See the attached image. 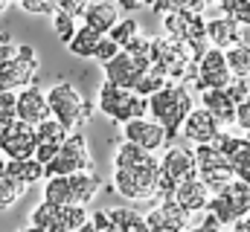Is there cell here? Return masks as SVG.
Instances as JSON below:
<instances>
[{"label": "cell", "mask_w": 250, "mask_h": 232, "mask_svg": "<svg viewBox=\"0 0 250 232\" xmlns=\"http://www.w3.org/2000/svg\"><path fill=\"white\" fill-rule=\"evenodd\" d=\"M207 212H212L224 227H236L242 218L250 215V183H245V180L236 177L224 192L212 194Z\"/></svg>", "instance_id": "52a82bcc"}, {"label": "cell", "mask_w": 250, "mask_h": 232, "mask_svg": "<svg viewBox=\"0 0 250 232\" xmlns=\"http://www.w3.org/2000/svg\"><path fill=\"white\" fill-rule=\"evenodd\" d=\"M102 38H105V35H102L99 29L82 23L79 32H76V38L67 44V50H70L73 56H79V58H93L96 56V50H99V44H102Z\"/></svg>", "instance_id": "d4e9b609"}, {"label": "cell", "mask_w": 250, "mask_h": 232, "mask_svg": "<svg viewBox=\"0 0 250 232\" xmlns=\"http://www.w3.org/2000/svg\"><path fill=\"white\" fill-rule=\"evenodd\" d=\"M195 151V166H198V177L212 189V194L224 192L233 180H236V169L230 163L227 154H221L215 145H198Z\"/></svg>", "instance_id": "ba28073f"}, {"label": "cell", "mask_w": 250, "mask_h": 232, "mask_svg": "<svg viewBox=\"0 0 250 232\" xmlns=\"http://www.w3.org/2000/svg\"><path fill=\"white\" fill-rule=\"evenodd\" d=\"M50 99H47V90H41L38 84H29L26 90L18 93V119L21 122H29V125H41L44 119H50Z\"/></svg>", "instance_id": "d6986e66"}, {"label": "cell", "mask_w": 250, "mask_h": 232, "mask_svg": "<svg viewBox=\"0 0 250 232\" xmlns=\"http://www.w3.org/2000/svg\"><path fill=\"white\" fill-rule=\"evenodd\" d=\"M239 142H242V136H236V134H230V131H221V134L215 136V142H212V145H215L221 154H227V157H230V154L239 148Z\"/></svg>", "instance_id": "60d3db41"}, {"label": "cell", "mask_w": 250, "mask_h": 232, "mask_svg": "<svg viewBox=\"0 0 250 232\" xmlns=\"http://www.w3.org/2000/svg\"><path fill=\"white\" fill-rule=\"evenodd\" d=\"M105 232H125V230H120L117 224H111V227H108V230H105Z\"/></svg>", "instance_id": "816d5d0a"}, {"label": "cell", "mask_w": 250, "mask_h": 232, "mask_svg": "<svg viewBox=\"0 0 250 232\" xmlns=\"http://www.w3.org/2000/svg\"><path fill=\"white\" fill-rule=\"evenodd\" d=\"M163 35L189 47L195 61L212 47L207 38V20L198 12H166L163 15Z\"/></svg>", "instance_id": "277c9868"}, {"label": "cell", "mask_w": 250, "mask_h": 232, "mask_svg": "<svg viewBox=\"0 0 250 232\" xmlns=\"http://www.w3.org/2000/svg\"><path fill=\"white\" fill-rule=\"evenodd\" d=\"M192 111H195L192 90L187 84H181V81H169L160 93H154L148 99V114L169 131V139L181 136V128H184V122H187V116Z\"/></svg>", "instance_id": "6da1fadb"}, {"label": "cell", "mask_w": 250, "mask_h": 232, "mask_svg": "<svg viewBox=\"0 0 250 232\" xmlns=\"http://www.w3.org/2000/svg\"><path fill=\"white\" fill-rule=\"evenodd\" d=\"M12 3H15V0H0V15H6V12H9V6H12Z\"/></svg>", "instance_id": "681fc988"}, {"label": "cell", "mask_w": 250, "mask_h": 232, "mask_svg": "<svg viewBox=\"0 0 250 232\" xmlns=\"http://www.w3.org/2000/svg\"><path fill=\"white\" fill-rule=\"evenodd\" d=\"M15 56H18V44H12L9 38H0V67L6 61H12Z\"/></svg>", "instance_id": "f6af8a7d"}, {"label": "cell", "mask_w": 250, "mask_h": 232, "mask_svg": "<svg viewBox=\"0 0 250 232\" xmlns=\"http://www.w3.org/2000/svg\"><path fill=\"white\" fill-rule=\"evenodd\" d=\"M102 116H108L111 122H131V119H143L148 114V99L134 93V90H125V87H117L111 81H102L99 87V99H96Z\"/></svg>", "instance_id": "5b68a950"}, {"label": "cell", "mask_w": 250, "mask_h": 232, "mask_svg": "<svg viewBox=\"0 0 250 232\" xmlns=\"http://www.w3.org/2000/svg\"><path fill=\"white\" fill-rule=\"evenodd\" d=\"M18 119V93H0V125L9 128Z\"/></svg>", "instance_id": "d590c367"}, {"label": "cell", "mask_w": 250, "mask_h": 232, "mask_svg": "<svg viewBox=\"0 0 250 232\" xmlns=\"http://www.w3.org/2000/svg\"><path fill=\"white\" fill-rule=\"evenodd\" d=\"M114 192L125 197V200H134V203H157L160 197V160H148L143 166H134V169H114Z\"/></svg>", "instance_id": "7a4b0ae2"}, {"label": "cell", "mask_w": 250, "mask_h": 232, "mask_svg": "<svg viewBox=\"0 0 250 232\" xmlns=\"http://www.w3.org/2000/svg\"><path fill=\"white\" fill-rule=\"evenodd\" d=\"M53 32H56V38L62 41L64 47L76 38V32H79V18H73V15H67V12H56L53 15Z\"/></svg>", "instance_id": "1f68e13d"}, {"label": "cell", "mask_w": 250, "mask_h": 232, "mask_svg": "<svg viewBox=\"0 0 250 232\" xmlns=\"http://www.w3.org/2000/svg\"><path fill=\"white\" fill-rule=\"evenodd\" d=\"M3 131H6V128H3V125H0V136H3Z\"/></svg>", "instance_id": "11a10c76"}, {"label": "cell", "mask_w": 250, "mask_h": 232, "mask_svg": "<svg viewBox=\"0 0 250 232\" xmlns=\"http://www.w3.org/2000/svg\"><path fill=\"white\" fill-rule=\"evenodd\" d=\"M47 99H50V111L53 116L62 122L70 134H82V128L90 122V105L84 102V96L70 84V81H56L50 90H47Z\"/></svg>", "instance_id": "3957f363"}, {"label": "cell", "mask_w": 250, "mask_h": 232, "mask_svg": "<svg viewBox=\"0 0 250 232\" xmlns=\"http://www.w3.org/2000/svg\"><path fill=\"white\" fill-rule=\"evenodd\" d=\"M209 6V0H154V12L157 15H166V12H204Z\"/></svg>", "instance_id": "836d02e7"}, {"label": "cell", "mask_w": 250, "mask_h": 232, "mask_svg": "<svg viewBox=\"0 0 250 232\" xmlns=\"http://www.w3.org/2000/svg\"><path fill=\"white\" fill-rule=\"evenodd\" d=\"M230 163H233V169H236V177L245 180V183H250V136H242L239 148L230 154Z\"/></svg>", "instance_id": "e575fe53"}, {"label": "cell", "mask_w": 250, "mask_h": 232, "mask_svg": "<svg viewBox=\"0 0 250 232\" xmlns=\"http://www.w3.org/2000/svg\"><path fill=\"white\" fill-rule=\"evenodd\" d=\"M224 90H227V96H230L236 105H242V102L250 96V78H233Z\"/></svg>", "instance_id": "ab89813d"}, {"label": "cell", "mask_w": 250, "mask_h": 232, "mask_svg": "<svg viewBox=\"0 0 250 232\" xmlns=\"http://www.w3.org/2000/svg\"><path fill=\"white\" fill-rule=\"evenodd\" d=\"M120 6H117V0H90V6H87V12H84V23L87 26H93V29H99L102 35H108L123 18H120Z\"/></svg>", "instance_id": "44dd1931"}, {"label": "cell", "mask_w": 250, "mask_h": 232, "mask_svg": "<svg viewBox=\"0 0 250 232\" xmlns=\"http://www.w3.org/2000/svg\"><path fill=\"white\" fill-rule=\"evenodd\" d=\"M209 3H221V0H209Z\"/></svg>", "instance_id": "9f6ffc18"}, {"label": "cell", "mask_w": 250, "mask_h": 232, "mask_svg": "<svg viewBox=\"0 0 250 232\" xmlns=\"http://www.w3.org/2000/svg\"><path fill=\"white\" fill-rule=\"evenodd\" d=\"M201 108H207L209 114L221 122V128L227 125H236V116H239V105L227 96V90H204L201 93Z\"/></svg>", "instance_id": "7402d4cb"}, {"label": "cell", "mask_w": 250, "mask_h": 232, "mask_svg": "<svg viewBox=\"0 0 250 232\" xmlns=\"http://www.w3.org/2000/svg\"><path fill=\"white\" fill-rule=\"evenodd\" d=\"M227 232H239V230H236V227H230V230H227Z\"/></svg>", "instance_id": "db71d44e"}, {"label": "cell", "mask_w": 250, "mask_h": 232, "mask_svg": "<svg viewBox=\"0 0 250 232\" xmlns=\"http://www.w3.org/2000/svg\"><path fill=\"white\" fill-rule=\"evenodd\" d=\"M195 70H198V76L204 81V90H224L236 78L233 70H230V64H227V53L218 50V47H209L204 56L198 58Z\"/></svg>", "instance_id": "4fadbf2b"}, {"label": "cell", "mask_w": 250, "mask_h": 232, "mask_svg": "<svg viewBox=\"0 0 250 232\" xmlns=\"http://www.w3.org/2000/svg\"><path fill=\"white\" fill-rule=\"evenodd\" d=\"M248 136H250V134H248Z\"/></svg>", "instance_id": "6f0895ef"}, {"label": "cell", "mask_w": 250, "mask_h": 232, "mask_svg": "<svg viewBox=\"0 0 250 232\" xmlns=\"http://www.w3.org/2000/svg\"><path fill=\"white\" fill-rule=\"evenodd\" d=\"M123 139H131V142H137L140 148H146L148 154H154V151H160V148L169 142V131H166L157 119L143 116V119L125 122L123 125Z\"/></svg>", "instance_id": "9a60e30c"}, {"label": "cell", "mask_w": 250, "mask_h": 232, "mask_svg": "<svg viewBox=\"0 0 250 232\" xmlns=\"http://www.w3.org/2000/svg\"><path fill=\"white\" fill-rule=\"evenodd\" d=\"M175 200L187 209L189 215H204L207 209H209V200H212V189L195 174V177H189L184 183H178V189H175Z\"/></svg>", "instance_id": "e0dca14e"}, {"label": "cell", "mask_w": 250, "mask_h": 232, "mask_svg": "<svg viewBox=\"0 0 250 232\" xmlns=\"http://www.w3.org/2000/svg\"><path fill=\"white\" fill-rule=\"evenodd\" d=\"M207 38H209L212 47L227 53V50L245 44V23L236 20V18H227V15L212 18V20H207Z\"/></svg>", "instance_id": "ac0fdd59"}, {"label": "cell", "mask_w": 250, "mask_h": 232, "mask_svg": "<svg viewBox=\"0 0 250 232\" xmlns=\"http://www.w3.org/2000/svg\"><path fill=\"white\" fill-rule=\"evenodd\" d=\"M70 189H73V203L76 206H90L93 197L102 192V180L93 172H79L70 174Z\"/></svg>", "instance_id": "cb8c5ba5"}, {"label": "cell", "mask_w": 250, "mask_h": 232, "mask_svg": "<svg viewBox=\"0 0 250 232\" xmlns=\"http://www.w3.org/2000/svg\"><path fill=\"white\" fill-rule=\"evenodd\" d=\"M154 0H117V6L123 12H140V9H151Z\"/></svg>", "instance_id": "bcb514c9"}, {"label": "cell", "mask_w": 250, "mask_h": 232, "mask_svg": "<svg viewBox=\"0 0 250 232\" xmlns=\"http://www.w3.org/2000/svg\"><path fill=\"white\" fill-rule=\"evenodd\" d=\"M169 84V76L157 67V64H151L143 76H140V81L134 84V93H140V96H146V99H151L154 93H160L163 87Z\"/></svg>", "instance_id": "83f0119b"}, {"label": "cell", "mask_w": 250, "mask_h": 232, "mask_svg": "<svg viewBox=\"0 0 250 232\" xmlns=\"http://www.w3.org/2000/svg\"><path fill=\"white\" fill-rule=\"evenodd\" d=\"M108 38H114L125 53H143V50L151 44V38H146V35H143L140 20H134V18H123V20L108 32Z\"/></svg>", "instance_id": "603a6c76"}, {"label": "cell", "mask_w": 250, "mask_h": 232, "mask_svg": "<svg viewBox=\"0 0 250 232\" xmlns=\"http://www.w3.org/2000/svg\"><path fill=\"white\" fill-rule=\"evenodd\" d=\"M151 50H154V64L169 76V81H184L187 73L195 67V56L192 50L172 41L169 35H157L151 38Z\"/></svg>", "instance_id": "9c48e42d"}, {"label": "cell", "mask_w": 250, "mask_h": 232, "mask_svg": "<svg viewBox=\"0 0 250 232\" xmlns=\"http://www.w3.org/2000/svg\"><path fill=\"white\" fill-rule=\"evenodd\" d=\"M79 172H93V157L87 139L82 134H70V139L59 148L56 160L47 166V177H70Z\"/></svg>", "instance_id": "30bf717a"}, {"label": "cell", "mask_w": 250, "mask_h": 232, "mask_svg": "<svg viewBox=\"0 0 250 232\" xmlns=\"http://www.w3.org/2000/svg\"><path fill=\"white\" fill-rule=\"evenodd\" d=\"M38 67V53L29 44H18V56L0 67V93H21L29 84H35Z\"/></svg>", "instance_id": "8992f818"}, {"label": "cell", "mask_w": 250, "mask_h": 232, "mask_svg": "<svg viewBox=\"0 0 250 232\" xmlns=\"http://www.w3.org/2000/svg\"><path fill=\"white\" fill-rule=\"evenodd\" d=\"M59 148H62V145H53V142H41V145H38V151H35V160H38V163H44V166H50V163L56 160Z\"/></svg>", "instance_id": "7bdbcfd3"}, {"label": "cell", "mask_w": 250, "mask_h": 232, "mask_svg": "<svg viewBox=\"0 0 250 232\" xmlns=\"http://www.w3.org/2000/svg\"><path fill=\"white\" fill-rule=\"evenodd\" d=\"M6 172L12 174L18 183H23L26 189H29L32 183H38V180H47V166L38 163L35 157H29V160H9Z\"/></svg>", "instance_id": "484cf974"}, {"label": "cell", "mask_w": 250, "mask_h": 232, "mask_svg": "<svg viewBox=\"0 0 250 232\" xmlns=\"http://www.w3.org/2000/svg\"><path fill=\"white\" fill-rule=\"evenodd\" d=\"M35 131H38V139H41V142H53V145H64V142L70 139V131L64 128L62 122L56 119V116H50V119H44L41 125H35Z\"/></svg>", "instance_id": "4dcf8cb0"}, {"label": "cell", "mask_w": 250, "mask_h": 232, "mask_svg": "<svg viewBox=\"0 0 250 232\" xmlns=\"http://www.w3.org/2000/svg\"><path fill=\"white\" fill-rule=\"evenodd\" d=\"M26 15H56L59 12V6H56V0H21L18 3Z\"/></svg>", "instance_id": "8d00e7d4"}, {"label": "cell", "mask_w": 250, "mask_h": 232, "mask_svg": "<svg viewBox=\"0 0 250 232\" xmlns=\"http://www.w3.org/2000/svg\"><path fill=\"white\" fill-rule=\"evenodd\" d=\"M120 53H123V47H120L114 38H108V35H105V38H102V44H99V50H96V56H93V61H99V64L105 67V64H111Z\"/></svg>", "instance_id": "74e56055"}, {"label": "cell", "mask_w": 250, "mask_h": 232, "mask_svg": "<svg viewBox=\"0 0 250 232\" xmlns=\"http://www.w3.org/2000/svg\"><path fill=\"white\" fill-rule=\"evenodd\" d=\"M242 23H245V26H250V12L245 15V18H242Z\"/></svg>", "instance_id": "f5cc1de1"}, {"label": "cell", "mask_w": 250, "mask_h": 232, "mask_svg": "<svg viewBox=\"0 0 250 232\" xmlns=\"http://www.w3.org/2000/svg\"><path fill=\"white\" fill-rule=\"evenodd\" d=\"M18 232H44V230H41V227H32V224H29V227H23V230H18Z\"/></svg>", "instance_id": "f907efd6"}, {"label": "cell", "mask_w": 250, "mask_h": 232, "mask_svg": "<svg viewBox=\"0 0 250 232\" xmlns=\"http://www.w3.org/2000/svg\"><path fill=\"white\" fill-rule=\"evenodd\" d=\"M160 172L166 174L172 183H184L189 177H195V174H198L195 151H187V148H166L163 157H160Z\"/></svg>", "instance_id": "ffe728a7"}, {"label": "cell", "mask_w": 250, "mask_h": 232, "mask_svg": "<svg viewBox=\"0 0 250 232\" xmlns=\"http://www.w3.org/2000/svg\"><path fill=\"white\" fill-rule=\"evenodd\" d=\"M218 6H221V15L236 18V20H242V18L250 12V0H221Z\"/></svg>", "instance_id": "f35d334b"}, {"label": "cell", "mask_w": 250, "mask_h": 232, "mask_svg": "<svg viewBox=\"0 0 250 232\" xmlns=\"http://www.w3.org/2000/svg\"><path fill=\"white\" fill-rule=\"evenodd\" d=\"M151 67V61L143 56H134V53H120L111 64H105V81L125 87V90H134V84L140 81V76Z\"/></svg>", "instance_id": "5bb4252c"}, {"label": "cell", "mask_w": 250, "mask_h": 232, "mask_svg": "<svg viewBox=\"0 0 250 232\" xmlns=\"http://www.w3.org/2000/svg\"><path fill=\"white\" fill-rule=\"evenodd\" d=\"M148 160H151V154L146 148H140L137 142H131V139H123L114 148V169H134V166H143Z\"/></svg>", "instance_id": "4316f807"}, {"label": "cell", "mask_w": 250, "mask_h": 232, "mask_svg": "<svg viewBox=\"0 0 250 232\" xmlns=\"http://www.w3.org/2000/svg\"><path fill=\"white\" fill-rule=\"evenodd\" d=\"M146 218H148V230L151 232H187L195 224V215H189L175 197L157 200L146 212Z\"/></svg>", "instance_id": "7c38bea8"}, {"label": "cell", "mask_w": 250, "mask_h": 232, "mask_svg": "<svg viewBox=\"0 0 250 232\" xmlns=\"http://www.w3.org/2000/svg\"><path fill=\"white\" fill-rule=\"evenodd\" d=\"M44 200L56 203V206H73L70 177H47V183H44Z\"/></svg>", "instance_id": "f1b7e54d"}, {"label": "cell", "mask_w": 250, "mask_h": 232, "mask_svg": "<svg viewBox=\"0 0 250 232\" xmlns=\"http://www.w3.org/2000/svg\"><path fill=\"white\" fill-rule=\"evenodd\" d=\"M56 6H59L62 12H67V15H73V18H84L90 0H56Z\"/></svg>", "instance_id": "b9f144b4"}, {"label": "cell", "mask_w": 250, "mask_h": 232, "mask_svg": "<svg viewBox=\"0 0 250 232\" xmlns=\"http://www.w3.org/2000/svg\"><path fill=\"white\" fill-rule=\"evenodd\" d=\"M227 64L236 78H250V44H239L227 50Z\"/></svg>", "instance_id": "d6a6232c"}, {"label": "cell", "mask_w": 250, "mask_h": 232, "mask_svg": "<svg viewBox=\"0 0 250 232\" xmlns=\"http://www.w3.org/2000/svg\"><path fill=\"white\" fill-rule=\"evenodd\" d=\"M236 128H242L245 134H250V96L239 105V116H236Z\"/></svg>", "instance_id": "ee69618b"}, {"label": "cell", "mask_w": 250, "mask_h": 232, "mask_svg": "<svg viewBox=\"0 0 250 232\" xmlns=\"http://www.w3.org/2000/svg\"><path fill=\"white\" fill-rule=\"evenodd\" d=\"M26 186L18 183L9 172H0V209H12L21 197H23Z\"/></svg>", "instance_id": "f546056e"}, {"label": "cell", "mask_w": 250, "mask_h": 232, "mask_svg": "<svg viewBox=\"0 0 250 232\" xmlns=\"http://www.w3.org/2000/svg\"><path fill=\"white\" fill-rule=\"evenodd\" d=\"M221 131H224L221 122L209 114L207 108H195V111L187 116L184 128H181V136L187 139V145L198 148V145H212Z\"/></svg>", "instance_id": "2e32d148"}, {"label": "cell", "mask_w": 250, "mask_h": 232, "mask_svg": "<svg viewBox=\"0 0 250 232\" xmlns=\"http://www.w3.org/2000/svg\"><path fill=\"white\" fill-rule=\"evenodd\" d=\"M236 230H239V232H250V215H248V218H242V221L236 224Z\"/></svg>", "instance_id": "7dc6e473"}, {"label": "cell", "mask_w": 250, "mask_h": 232, "mask_svg": "<svg viewBox=\"0 0 250 232\" xmlns=\"http://www.w3.org/2000/svg\"><path fill=\"white\" fill-rule=\"evenodd\" d=\"M76 232H99V230H96V224H93V221H87L82 230H76Z\"/></svg>", "instance_id": "c3c4849f"}, {"label": "cell", "mask_w": 250, "mask_h": 232, "mask_svg": "<svg viewBox=\"0 0 250 232\" xmlns=\"http://www.w3.org/2000/svg\"><path fill=\"white\" fill-rule=\"evenodd\" d=\"M38 145H41V139H38L35 125L21 122V119H15L0 136V154L6 160H29V157H35Z\"/></svg>", "instance_id": "8fae6325"}]
</instances>
